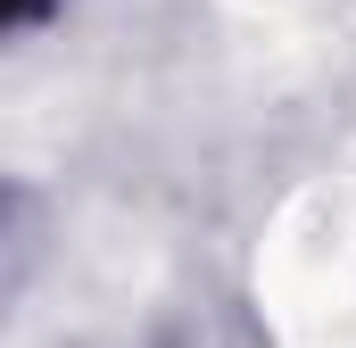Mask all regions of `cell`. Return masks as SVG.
I'll return each mask as SVG.
<instances>
[{
  "mask_svg": "<svg viewBox=\"0 0 356 348\" xmlns=\"http://www.w3.org/2000/svg\"><path fill=\"white\" fill-rule=\"evenodd\" d=\"M8 8H17V17H33V8H42V0H8Z\"/></svg>",
  "mask_w": 356,
  "mask_h": 348,
  "instance_id": "6da1fadb",
  "label": "cell"
}]
</instances>
